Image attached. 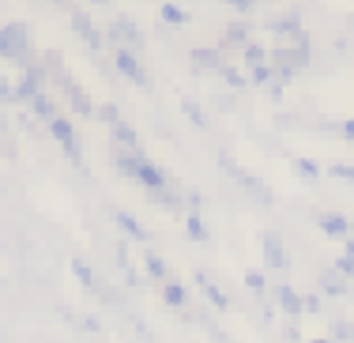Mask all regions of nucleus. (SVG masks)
<instances>
[{"instance_id":"1","label":"nucleus","mask_w":354,"mask_h":343,"mask_svg":"<svg viewBox=\"0 0 354 343\" xmlns=\"http://www.w3.org/2000/svg\"><path fill=\"white\" fill-rule=\"evenodd\" d=\"M113 166H117V174H124V178H136L140 185L151 192V196H162V192H170V181H166V174L158 170V166L151 163L147 155L124 151V147H113Z\"/></svg>"},{"instance_id":"2","label":"nucleus","mask_w":354,"mask_h":343,"mask_svg":"<svg viewBox=\"0 0 354 343\" xmlns=\"http://www.w3.org/2000/svg\"><path fill=\"white\" fill-rule=\"evenodd\" d=\"M0 57L19 64L23 72L38 64V49H35V38H30L27 23H4L0 27Z\"/></svg>"},{"instance_id":"3","label":"nucleus","mask_w":354,"mask_h":343,"mask_svg":"<svg viewBox=\"0 0 354 343\" xmlns=\"http://www.w3.org/2000/svg\"><path fill=\"white\" fill-rule=\"evenodd\" d=\"M218 166H223V170L230 174V178L238 181V185L245 189V192H249L252 200H257V204H264V207H272V204H275V192L268 189V185H264V181H260V178H252L249 170H241V166L234 163L230 155H218Z\"/></svg>"},{"instance_id":"4","label":"nucleus","mask_w":354,"mask_h":343,"mask_svg":"<svg viewBox=\"0 0 354 343\" xmlns=\"http://www.w3.org/2000/svg\"><path fill=\"white\" fill-rule=\"evenodd\" d=\"M49 136H53L57 144L64 147V155H68V163H72V166H83V144H80V136H75V129H72L68 117L57 113L53 121H49Z\"/></svg>"},{"instance_id":"5","label":"nucleus","mask_w":354,"mask_h":343,"mask_svg":"<svg viewBox=\"0 0 354 343\" xmlns=\"http://www.w3.org/2000/svg\"><path fill=\"white\" fill-rule=\"evenodd\" d=\"M113 64H117V72H121L129 83H136V87H151V76L143 72V64H140V57L132 53V49H124V46H113Z\"/></svg>"},{"instance_id":"6","label":"nucleus","mask_w":354,"mask_h":343,"mask_svg":"<svg viewBox=\"0 0 354 343\" xmlns=\"http://www.w3.org/2000/svg\"><path fill=\"white\" fill-rule=\"evenodd\" d=\"M109 41H113V46H124V49H143V41H147V38L140 35V27L132 19L117 15L113 27H109Z\"/></svg>"},{"instance_id":"7","label":"nucleus","mask_w":354,"mask_h":343,"mask_svg":"<svg viewBox=\"0 0 354 343\" xmlns=\"http://www.w3.org/2000/svg\"><path fill=\"white\" fill-rule=\"evenodd\" d=\"M57 83L64 87V98H68V106H72L75 113H83V117H91V113H95V106H91V98L83 95V87H80V83H75V80L68 76V72H57Z\"/></svg>"},{"instance_id":"8","label":"nucleus","mask_w":354,"mask_h":343,"mask_svg":"<svg viewBox=\"0 0 354 343\" xmlns=\"http://www.w3.org/2000/svg\"><path fill=\"white\" fill-rule=\"evenodd\" d=\"M264 261H268V268H275V272H286V268H290V257H286L283 238L275 230L264 234Z\"/></svg>"},{"instance_id":"9","label":"nucleus","mask_w":354,"mask_h":343,"mask_svg":"<svg viewBox=\"0 0 354 343\" xmlns=\"http://www.w3.org/2000/svg\"><path fill=\"white\" fill-rule=\"evenodd\" d=\"M317 283H320V290H324L328 298H343V295H351V283L343 279V275L335 272V268H324Z\"/></svg>"},{"instance_id":"10","label":"nucleus","mask_w":354,"mask_h":343,"mask_svg":"<svg viewBox=\"0 0 354 343\" xmlns=\"http://www.w3.org/2000/svg\"><path fill=\"white\" fill-rule=\"evenodd\" d=\"M317 227L324 230L328 238H351V219H343V215H335V212L317 215Z\"/></svg>"},{"instance_id":"11","label":"nucleus","mask_w":354,"mask_h":343,"mask_svg":"<svg viewBox=\"0 0 354 343\" xmlns=\"http://www.w3.org/2000/svg\"><path fill=\"white\" fill-rule=\"evenodd\" d=\"M268 27H272L275 35H283L286 41H298V35H301V19H298V12H290V15H275V19H268Z\"/></svg>"},{"instance_id":"12","label":"nucleus","mask_w":354,"mask_h":343,"mask_svg":"<svg viewBox=\"0 0 354 343\" xmlns=\"http://www.w3.org/2000/svg\"><path fill=\"white\" fill-rule=\"evenodd\" d=\"M72 27H75V35L87 41L91 49H102V35H98V27H95V23H91L83 12H72Z\"/></svg>"},{"instance_id":"13","label":"nucleus","mask_w":354,"mask_h":343,"mask_svg":"<svg viewBox=\"0 0 354 343\" xmlns=\"http://www.w3.org/2000/svg\"><path fill=\"white\" fill-rule=\"evenodd\" d=\"M192 64H196V72H223V53H218V49H204V46H200V49H192Z\"/></svg>"},{"instance_id":"14","label":"nucleus","mask_w":354,"mask_h":343,"mask_svg":"<svg viewBox=\"0 0 354 343\" xmlns=\"http://www.w3.org/2000/svg\"><path fill=\"white\" fill-rule=\"evenodd\" d=\"M275 298H279V306H283L286 317H301V313H306V302H301V295H298L294 287H286V283H283L279 290H275Z\"/></svg>"},{"instance_id":"15","label":"nucleus","mask_w":354,"mask_h":343,"mask_svg":"<svg viewBox=\"0 0 354 343\" xmlns=\"http://www.w3.org/2000/svg\"><path fill=\"white\" fill-rule=\"evenodd\" d=\"M109 136H113V144H121L124 151H140V136H136V129H132V124H124V121L109 124Z\"/></svg>"},{"instance_id":"16","label":"nucleus","mask_w":354,"mask_h":343,"mask_svg":"<svg viewBox=\"0 0 354 343\" xmlns=\"http://www.w3.org/2000/svg\"><path fill=\"white\" fill-rule=\"evenodd\" d=\"M143 268H147V275H151V279L170 283V268H166V261L155 253V249H147V245H143Z\"/></svg>"},{"instance_id":"17","label":"nucleus","mask_w":354,"mask_h":343,"mask_svg":"<svg viewBox=\"0 0 354 343\" xmlns=\"http://www.w3.org/2000/svg\"><path fill=\"white\" fill-rule=\"evenodd\" d=\"M249 46V27L245 23H230L223 30V49H245Z\"/></svg>"},{"instance_id":"18","label":"nucleus","mask_w":354,"mask_h":343,"mask_svg":"<svg viewBox=\"0 0 354 343\" xmlns=\"http://www.w3.org/2000/svg\"><path fill=\"white\" fill-rule=\"evenodd\" d=\"M196 283H200V290H204V295H207V302H212L215 309H230V298H226L223 290H218V287H215L212 279H207L204 272H196Z\"/></svg>"},{"instance_id":"19","label":"nucleus","mask_w":354,"mask_h":343,"mask_svg":"<svg viewBox=\"0 0 354 343\" xmlns=\"http://www.w3.org/2000/svg\"><path fill=\"white\" fill-rule=\"evenodd\" d=\"M113 223H117V227H121L124 234H129V238H136V241H147V230H143V227H140L136 219H132L129 212H113Z\"/></svg>"},{"instance_id":"20","label":"nucleus","mask_w":354,"mask_h":343,"mask_svg":"<svg viewBox=\"0 0 354 343\" xmlns=\"http://www.w3.org/2000/svg\"><path fill=\"white\" fill-rule=\"evenodd\" d=\"M30 113H35V117H41V121H53V117H57V102H53V98H49L46 95V91H41V95L35 98V102H30Z\"/></svg>"},{"instance_id":"21","label":"nucleus","mask_w":354,"mask_h":343,"mask_svg":"<svg viewBox=\"0 0 354 343\" xmlns=\"http://www.w3.org/2000/svg\"><path fill=\"white\" fill-rule=\"evenodd\" d=\"M185 230H189V238L200 241V245H207V238H212V234H207V227H204V219H200L196 212L185 215Z\"/></svg>"},{"instance_id":"22","label":"nucleus","mask_w":354,"mask_h":343,"mask_svg":"<svg viewBox=\"0 0 354 343\" xmlns=\"http://www.w3.org/2000/svg\"><path fill=\"white\" fill-rule=\"evenodd\" d=\"M241 61H245L249 68H264V64H268V49L257 46V41H249V46L241 49Z\"/></svg>"},{"instance_id":"23","label":"nucleus","mask_w":354,"mask_h":343,"mask_svg":"<svg viewBox=\"0 0 354 343\" xmlns=\"http://www.w3.org/2000/svg\"><path fill=\"white\" fill-rule=\"evenodd\" d=\"M162 298H166V306H174V309H185V287L181 283H162Z\"/></svg>"},{"instance_id":"24","label":"nucleus","mask_w":354,"mask_h":343,"mask_svg":"<svg viewBox=\"0 0 354 343\" xmlns=\"http://www.w3.org/2000/svg\"><path fill=\"white\" fill-rule=\"evenodd\" d=\"M72 272H75V279H80L87 290H98V279H95V272H91V268L83 264L80 257H72Z\"/></svg>"},{"instance_id":"25","label":"nucleus","mask_w":354,"mask_h":343,"mask_svg":"<svg viewBox=\"0 0 354 343\" xmlns=\"http://www.w3.org/2000/svg\"><path fill=\"white\" fill-rule=\"evenodd\" d=\"M181 110H185V117H189V121L196 124V129H207V117H204V110H200V106L192 102V98H185V102H181Z\"/></svg>"},{"instance_id":"26","label":"nucleus","mask_w":354,"mask_h":343,"mask_svg":"<svg viewBox=\"0 0 354 343\" xmlns=\"http://www.w3.org/2000/svg\"><path fill=\"white\" fill-rule=\"evenodd\" d=\"M218 76H223L226 83H230V87H249V76H245V72H238V68H230V64H223V72H218Z\"/></svg>"},{"instance_id":"27","label":"nucleus","mask_w":354,"mask_h":343,"mask_svg":"<svg viewBox=\"0 0 354 343\" xmlns=\"http://www.w3.org/2000/svg\"><path fill=\"white\" fill-rule=\"evenodd\" d=\"M162 19L174 23V27H181V23L189 19V12H185V8H177V4H162Z\"/></svg>"},{"instance_id":"28","label":"nucleus","mask_w":354,"mask_h":343,"mask_svg":"<svg viewBox=\"0 0 354 343\" xmlns=\"http://www.w3.org/2000/svg\"><path fill=\"white\" fill-rule=\"evenodd\" d=\"M294 170H298V174H306L309 181H317L320 174H324V170H320L317 163H309V158H294Z\"/></svg>"},{"instance_id":"29","label":"nucleus","mask_w":354,"mask_h":343,"mask_svg":"<svg viewBox=\"0 0 354 343\" xmlns=\"http://www.w3.org/2000/svg\"><path fill=\"white\" fill-rule=\"evenodd\" d=\"M245 287H249V290H257V295H264V290H268L264 272H245Z\"/></svg>"},{"instance_id":"30","label":"nucleus","mask_w":354,"mask_h":343,"mask_svg":"<svg viewBox=\"0 0 354 343\" xmlns=\"http://www.w3.org/2000/svg\"><path fill=\"white\" fill-rule=\"evenodd\" d=\"M328 174H332V178H343V181H351V185H354V166H347V163H332V166H328Z\"/></svg>"},{"instance_id":"31","label":"nucleus","mask_w":354,"mask_h":343,"mask_svg":"<svg viewBox=\"0 0 354 343\" xmlns=\"http://www.w3.org/2000/svg\"><path fill=\"white\" fill-rule=\"evenodd\" d=\"M335 272H339L343 275V279H354V261H351V257H335Z\"/></svg>"},{"instance_id":"32","label":"nucleus","mask_w":354,"mask_h":343,"mask_svg":"<svg viewBox=\"0 0 354 343\" xmlns=\"http://www.w3.org/2000/svg\"><path fill=\"white\" fill-rule=\"evenodd\" d=\"M249 80H252V83H275V68H272V64H264V68H252Z\"/></svg>"},{"instance_id":"33","label":"nucleus","mask_w":354,"mask_h":343,"mask_svg":"<svg viewBox=\"0 0 354 343\" xmlns=\"http://www.w3.org/2000/svg\"><path fill=\"white\" fill-rule=\"evenodd\" d=\"M335 340H343V343H354V324H347V321H335Z\"/></svg>"},{"instance_id":"34","label":"nucleus","mask_w":354,"mask_h":343,"mask_svg":"<svg viewBox=\"0 0 354 343\" xmlns=\"http://www.w3.org/2000/svg\"><path fill=\"white\" fill-rule=\"evenodd\" d=\"M98 117H102L106 124H117L121 121V113H117V106L113 102H106V106H98Z\"/></svg>"},{"instance_id":"35","label":"nucleus","mask_w":354,"mask_h":343,"mask_svg":"<svg viewBox=\"0 0 354 343\" xmlns=\"http://www.w3.org/2000/svg\"><path fill=\"white\" fill-rule=\"evenodd\" d=\"M226 4H230L238 15H249V12H257V0H226Z\"/></svg>"},{"instance_id":"36","label":"nucleus","mask_w":354,"mask_h":343,"mask_svg":"<svg viewBox=\"0 0 354 343\" xmlns=\"http://www.w3.org/2000/svg\"><path fill=\"white\" fill-rule=\"evenodd\" d=\"M0 102H15V95H12V87H8L4 76H0Z\"/></svg>"},{"instance_id":"37","label":"nucleus","mask_w":354,"mask_h":343,"mask_svg":"<svg viewBox=\"0 0 354 343\" xmlns=\"http://www.w3.org/2000/svg\"><path fill=\"white\" fill-rule=\"evenodd\" d=\"M339 136H343V140H351V144H354V117H351V121H343V124H339Z\"/></svg>"},{"instance_id":"38","label":"nucleus","mask_w":354,"mask_h":343,"mask_svg":"<svg viewBox=\"0 0 354 343\" xmlns=\"http://www.w3.org/2000/svg\"><path fill=\"white\" fill-rule=\"evenodd\" d=\"M301 302H306V313H320V298H317V295L301 298Z\"/></svg>"},{"instance_id":"39","label":"nucleus","mask_w":354,"mask_h":343,"mask_svg":"<svg viewBox=\"0 0 354 343\" xmlns=\"http://www.w3.org/2000/svg\"><path fill=\"white\" fill-rule=\"evenodd\" d=\"M343 245H347V253H343V257H351V261H354V234H351V238H343Z\"/></svg>"},{"instance_id":"40","label":"nucleus","mask_w":354,"mask_h":343,"mask_svg":"<svg viewBox=\"0 0 354 343\" xmlns=\"http://www.w3.org/2000/svg\"><path fill=\"white\" fill-rule=\"evenodd\" d=\"M309 343H332V340H309Z\"/></svg>"},{"instance_id":"41","label":"nucleus","mask_w":354,"mask_h":343,"mask_svg":"<svg viewBox=\"0 0 354 343\" xmlns=\"http://www.w3.org/2000/svg\"><path fill=\"white\" fill-rule=\"evenodd\" d=\"M95 4H109V0H95Z\"/></svg>"},{"instance_id":"42","label":"nucleus","mask_w":354,"mask_h":343,"mask_svg":"<svg viewBox=\"0 0 354 343\" xmlns=\"http://www.w3.org/2000/svg\"><path fill=\"white\" fill-rule=\"evenodd\" d=\"M57 4H68V0H57Z\"/></svg>"},{"instance_id":"43","label":"nucleus","mask_w":354,"mask_h":343,"mask_svg":"<svg viewBox=\"0 0 354 343\" xmlns=\"http://www.w3.org/2000/svg\"><path fill=\"white\" fill-rule=\"evenodd\" d=\"M351 234H354V223H351Z\"/></svg>"}]
</instances>
